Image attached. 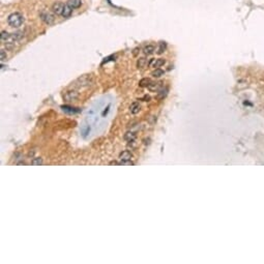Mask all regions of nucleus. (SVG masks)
<instances>
[{"mask_svg":"<svg viewBox=\"0 0 264 264\" xmlns=\"http://www.w3.org/2000/svg\"><path fill=\"white\" fill-rule=\"evenodd\" d=\"M0 56H1V61H4V60H6V57H7V55H6V52L4 50H1Z\"/></svg>","mask_w":264,"mask_h":264,"instance_id":"obj_23","label":"nucleus"},{"mask_svg":"<svg viewBox=\"0 0 264 264\" xmlns=\"http://www.w3.org/2000/svg\"><path fill=\"white\" fill-rule=\"evenodd\" d=\"M164 74H165V72L162 70V68H154V70L151 72V76L154 77V78H160V77H162Z\"/></svg>","mask_w":264,"mask_h":264,"instance_id":"obj_15","label":"nucleus"},{"mask_svg":"<svg viewBox=\"0 0 264 264\" xmlns=\"http://www.w3.org/2000/svg\"><path fill=\"white\" fill-rule=\"evenodd\" d=\"M7 23L11 27L19 28L24 23V17L20 13H13L7 17Z\"/></svg>","mask_w":264,"mask_h":264,"instance_id":"obj_1","label":"nucleus"},{"mask_svg":"<svg viewBox=\"0 0 264 264\" xmlns=\"http://www.w3.org/2000/svg\"><path fill=\"white\" fill-rule=\"evenodd\" d=\"M61 109L64 112H67V113H70V114L72 113H78V112H80L79 109L75 110V108H72V107H68V106H61Z\"/></svg>","mask_w":264,"mask_h":264,"instance_id":"obj_14","label":"nucleus"},{"mask_svg":"<svg viewBox=\"0 0 264 264\" xmlns=\"http://www.w3.org/2000/svg\"><path fill=\"white\" fill-rule=\"evenodd\" d=\"M77 96H78V93L76 91H68L66 92L65 94H64V98L66 100H68V102H70V100H74L75 98H77Z\"/></svg>","mask_w":264,"mask_h":264,"instance_id":"obj_10","label":"nucleus"},{"mask_svg":"<svg viewBox=\"0 0 264 264\" xmlns=\"http://www.w3.org/2000/svg\"><path fill=\"white\" fill-rule=\"evenodd\" d=\"M132 158H133V154L128 150H124L119 154L120 161H131Z\"/></svg>","mask_w":264,"mask_h":264,"instance_id":"obj_6","label":"nucleus"},{"mask_svg":"<svg viewBox=\"0 0 264 264\" xmlns=\"http://www.w3.org/2000/svg\"><path fill=\"white\" fill-rule=\"evenodd\" d=\"M39 18L42 20L43 22L47 25H53L55 23V17L54 15L49 13V11H43L39 14Z\"/></svg>","mask_w":264,"mask_h":264,"instance_id":"obj_2","label":"nucleus"},{"mask_svg":"<svg viewBox=\"0 0 264 264\" xmlns=\"http://www.w3.org/2000/svg\"><path fill=\"white\" fill-rule=\"evenodd\" d=\"M150 83H151V80L149 78H144L139 82V85L141 87H148Z\"/></svg>","mask_w":264,"mask_h":264,"instance_id":"obj_16","label":"nucleus"},{"mask_svg":"<svg viewBox=\"0 0 264 264\" xmlns=\"http://www.w3.org/2000/svg\"><path fill=\"white\" fill-rule=\"evenodd\" d=\"M145 64H146V59L145 58H140L139 60H138V63H137V66L139 67V68H142V67L145 66Z\"/></svg>","mask_w":264,"mask_h":264,"instance_id":"obj_20","label":"nucleus"},{"mask_svg":"<svg viewBox=\"0 0 264 264\" xmlns=\"http://www.w3.org/2000/svg\"><path fill=\"white\" fill-rule=\"evenodd\" d=\"M162 82H151L148 86V89L151 90V91H158V90H161L163 85H162Z\"/></svg>","mask_w":264,"mask_h":264,"instance_id":"obj_7","label":"nucleus"},{"mask_svg":"<svg viewBox=\"0 0 264 264\" xmlns=\"http://www.w3.org/2000/svg\"><path fill=\"white\" fill-rule=\"evenodd\" d=\"M135 138H136V135L134 133H126L124 136V139L128 140V141H133Z\"/></svg>","mask_w":264,"mask_h":264,"instance_id":"obj_19","label":"nucleus"},{"mask_svg":"<svg viewBox=\"0 0 264 264\" xmlns=\"http://www.w3.org/2000/svg\"><path fill=\"white\" fill-rule=\"evenodd\" d=\"M67 4H68L72 9H79L81 6V4H82V0H68V1H67Z\"/></svg>","mask_w":264,"mask_h":264,"instance_id":"obj_9","label":"nucleus"},{"mask_svg":"<svg viewBox=\"0 0 264 264\" xmlns=\"http://www.w3.org/2000/svg\"><path fill=\"white\" fill-rule=\"evenodd\" d=\"M72 7H70L68 4H65V5H64L63 11H62L61 16L63 18H68L70 15H72Z\"/></svg>","mask_w":264,"mask_h":264,"instance_id":"obj_8","label":"nucleus"},{"mask_svg":"<svg viewBox=\"0 0 264 264\" xmlns=\"http://www.w3.org/2000/svg\"><path fill=\"white\" fill-rule=\"evenodd\" d=\"M64 5H65V4H63L62 2L54 3L52 5V11L54 14L58 15V16H61L62 11H63V9H64Z\"/></svg>","mask_w":264,"mask_h":264,"instance_id":"obj_5","label":"nucleus"},{"mask_svg":"<svg viewBox=\"0 0 264 264\" xmlns=\"http://www.w3.org/2000/svg\"><path fill=\"white\" fill-rule=\"evenodd\" d=\"M167 91H168V89L167 88H165V89H162L161 90V93L158 94V98H163V97H165L166 95H167Z\"/></svg>","mask_w":264,"mask_h":264,"instance_id":"obj_22","label":"nucleus"},{"mask_svg":"<svg viewBox=\"0 0 264 264\" xmlns=\"http://www.w3.org/2000/svg\"><path fill=\"white\" fill-rule=\"evenodd\" d=\"M140 109H141V106H140V104L138 103V102L133 103L131 105V107H130V110H131L132 114H137V113L140 111Z\"/></svg>","mask_w":264,"mask_h":264,"instance_id":"obj_11","label":"nucleus"},{"mask_svg":"<svg viewBox=\"0 0 264 264\" xmlns=\"http://www.w3.org/2000/svg\"><path fill=\"white\" fill-rule=\"evenodd\" d=\"M89 131H90V128H89L88 125H84L83 128H82V130H81V133H82V136L85 138V137H87V135L89 134Z\"/></svg>","mask_w":264,"mask_h":264,"instance_id":"obj_18","label":"nucleus"},{"mask_svg":"<svg viewBox=\"0 0 264 264\" xmlns=\"http://www.w3.org/2000/svg\"><path fill=\"white\" fill-rule=\"evenodd\" d=\"M143 51H144V53L146 55H151V54H153L154 51H156V47H154L153 45L149 44V45H147V46H145Z\"/></svg>","mask_w":264,"mask_h":264,"instance_id":"obj_12","label":"nucleus"},{"mask_svg":"<svg viewBox=\"0 0 264 264\" xmlns=\"http://www.w3.org/2000/svg\"><path fill=\"white\" fill-rule=\"evenodd\" d=\"M32 165H42L43 164V160L41 158H33V161H32V163H31Z\"/></svg>","mask_w":264,"mask_h":264,"instance_id":"obj_21","label":"nucleus"},{"mask_svg":"<svg viewBox=\"0 0 264 264\" xmlns=\"http://www.w3.org/2000/svg\"><path fill=\"white\" fill-rule=\"evenodd\" d=\"M9 35H11V33H9L7 31H2V32H1V36H0L1 42H5V43L9 42Z\"/></svg>","mask_w":264,"mask_h":264,"instance_id":"obj_17","label":"nucleus"},{"mask_svg":"<svg viewBox=\"0 0 264 264\" xmlns=\"http://www.w3.org/2000/svg\"><path fill=\"white\" fill-rule=\"evenodd\" d=\"M166 63V60L163 58H158V59H151L149 62V65L153 68H160Z\"/></svg>","mask_w":264,"mask_h":264,"instance_id":"obj_4","label":"nucleus"},{"mask_svg":"<svg viewBox=\"0 0 264 264\" xmlns=\"http://www.w3.org/2000/svg\"><path fill=\"white\" fill-rule=\"evenodd\" d=\"M90 84V76L89 75H84L72 83L74 87H83V86H88Z\"/></svg>","mask_w":264,"mask_h":264,"instance_id":"obj_3","label":"nucleus"},{"mask_svg":"<svg viewBox=\"0 0 264 264\" xmlns=\"http://www.w3.org/2000/svg\"><path fill=\"white\" fill-rule=\"evenodd\" d=\"M166 49H167V44L165 42H161L160 45H158V50H156L158 52L156 53H158V55H161V54H163V53L166 51Z\"/></svg>","mask_w":264,"mask_h":264,"instance_id":"obj_13","label":"nucleus"}]
</instances>
